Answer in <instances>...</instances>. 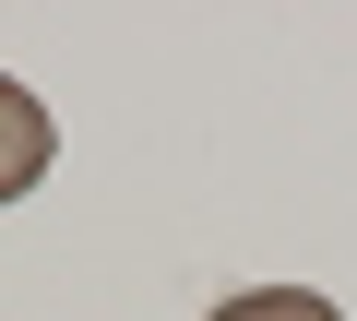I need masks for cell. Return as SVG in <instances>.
Wrapping results in <instances>:
<instances>
[{
  "instance_id": "obj_1",
  "label": "cell",
  "mask_w": 357,
  "mask_h": 321,
  "mask_svg": "<svg viewBox=\"0 0 357 321\" xmlns=\"http://www.w3.org/2000/svg\"><path fill=\"white\" fill-rule=\"evenodd\" d=\"M48 143H60V131H48V107L0 72V203H24V191L48 179Z\"/></svg>"
},
{
  "instance_id": "obj_2",
  "label": "cell",
  "mask_w": 357,
  "mask_h": 321,
  "mask_svg": "<svg viewBox=\"0 0 357 321\" xmlns=\"http://www.w3.org/2000/svg\"><path fill=\"white\" fill-rule=\"evenodd\" d=\"M203 321H345V309L310 297V285H250V297H227V309H203Z\"/></svg>"
}]
</instances>
